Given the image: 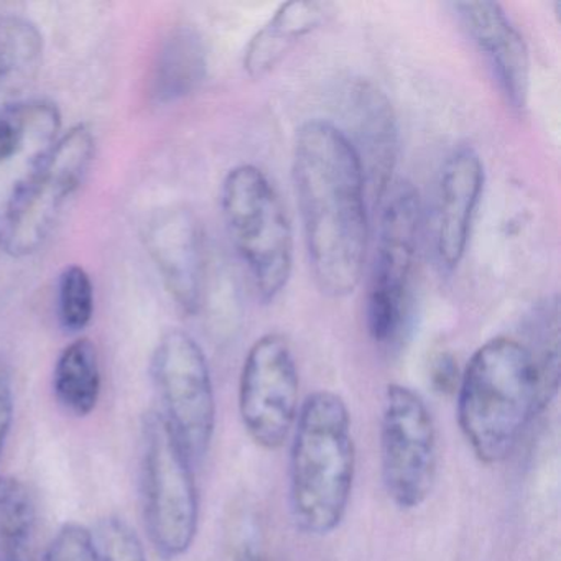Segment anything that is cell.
<instances>
[{
  "label": "cell",
  "mask_w": 561,
  "mask_h": 561,
  "mask_svg": "<svg viewBox=\"0 0 561 561\" xmlns=\"http://www.w3.org/2000/svg\"><path fill=\"white\" fill-rule=\"evenodd\" d=\"M291 175L314 284L327 297H347L363 277L369 216L363 167L344 130L323 119L301 124Z\"/></svg>",
  "instance_id": "6da1fadb"
},
{
  "label": "cell",
  "mask_w": 561,
  "mask_h": 561,
  "mask_svg": "<svg viewBox=\"0 0 561 561\" xmlns=\"http://www.w3.org/2000/svg\"><path fill=\"white\" fill-rule=\"evenodd\" d=\"M356 479V443L346 400L314 390L290 436L288 511L300 534L324 538L343 525Z\"/></svg>",
  "instance_id": "7a4b0ae2"
},
{
  "label": "cell",
  "mask_w": 561,
  "mask_h": 561,
  "mask_svg": "<svg viewBox=\"0 0 561 561\" xmlns=\"http://www.w3.org/2000/svg\"><path fill=\"white\" fill-rule=\"evenodd\" d=\"M456 416L472 455L485 466L508 459L543 410L530 350L508 336L476 350L459 379Z\"/></svg>",
  "instance_id": "3957f363"
},
{
  "label": "cell",
  "mask_w": 561,
  "mask_h": 561,
  "mask_svg": "<svg viewBox=\"0 0 561 561\" xmlns=\"http://www.w3.org/2000/svg\"><path fill=\"white\" fill-rule=\"evenodd\" d=\"M221 211L255 294L271 304L294 271V231L280 195L261 169L242 163L222 182Z\"/></svg>",
  "instance_id": "277c9868"
},
{
  "label": "cell",
  "mask_w": 561,
  "mask_h": 561,
  "mask_svg": "<svg viewBox=\"0 0 561 561\" xmlns=\"http://www.w3.org/2000/svg\"><path fill=\"white\" fill-rule=\"evenodd\" d=\"M195 468L160 413H147L140 428V501L147 537L163 561L180 560L195 545L199 528Z\"/></svg>",
  "instance_id": "5b68a950"
},
{
  "label": "cell",
  "mask_w": 561,
  "mask_h": 561,
  "mask_svg": "<svg viewBox=\"0 0 561 561\" xmlns=\"http://www.w3.org/2000/svg\"><path fill=\"white\" fill-rule=\"evenodd\" d=\"M382 199L366 320L377 344H392L402 334L409 314L422 239V203L419 192L407 182L390 186Z\"/></svg>",
  "instance_id": "8992f818"
},
{
  "label": "cell",
  "mask_w": 561,
  "mask_h": 561,
  "mask_svg": "<svg viewBox=\"0 0 561 561\" xmlns=\"http://www.w3.org/2000/svg\"><path fill=\"white\" fill-rule=\"evenodd\" d=\"M160 413L183 451L199 466L215 439L218 405L205 351L192 334L170 330L150 359Z\"/></svg>",
  "instance_id": "52a82bcc"
},
{
  "label": "cell",
  "mask_w": 561,
  "mask_h": 561,
  "mask_svg": "<svg viewBox=\"0 0 561 561\" xmlns=\"http://www.w3.org/2000/svg\"><path fill=\"white\" fill-rule=\"evenodd\" d=\"M379 448L389 501L403 512L422 507L438 474V433L425 399L402 383L383 393Z\"/></svg>",
  "instance_id": "ba28073f"
},
{
  "label": "cell",
  "mask_w": 561,
  "mask_h": 561,
  "mask_svg": "<svg viewBox=\"0 0 561 561\" xmlns=\"http://www.w3.org/2000/svg\"><path fill=\"white\" fill-rule=\"evenodd\" d=\"M300 405V374L290 343L282 334H264L249 347L239 376L244 432L259 448L277 451L290 439Z\"/></svg>",
  "instance_id": "9c48e42d"
},
{
  "label": "cell",
  "mask_w": 561,
  "mask_h": 561,
  "mask_svg": "<svg viewBox=\"0 0 561 561\" xmlns=\"http://www.w3.org/2000/svg\"><path fill=\"white\" fill-rule=\"evenodd\" d=\"M94 153L96 137L87 124H77L61 134L12 221L5 236V254L31 257L47 244L68 203L83 186Z\"/></svg>",
  "instance_id": "30bf717a"
},
{
  "label": "cell",
  "mask_w": 561,
  "mask_h": 561,
  "mask_svg": "<svg viewBox=\"0 0 561 561\" xmlns=\"http://www.w3.org/2000/svg\"><path fill=\"white\" fill-rule=\"evenodd\" d=\"M61 113L48 100L0 106V251L12 221L61 137Z\"/></svg>",
  "instance_id": "8fae6325"
},
{
  "label": "cell",
  "mask_w": 561,
  "mask_h": 561,
  "mask_svg": "<svg viewBox=\"0 0 561 561\" xmlns=\"http://www.w3.org/2000/svg\"><path fill=\"white\" fill-rule=\"evenodd\" d=\"M150 259L176 307L198 313L206 284L205 234L192 209L167 206L150 216L144 231Z\"/></svg>",
  "instance_id": "7c38bea8"
},
{
  "label": "cell",
  "mask_w": 561,
  "mask_h": 561,
  "mask_svg": "<svg viewBox=\"0 0 561 561\" xmlns=\"http://www.w3.org/2000/svg\"><path fill=\"white\" fill-rule=\"evenodd\" d=\"M484 190V165L478 150L458 146L439 170L433 208V244L443 268L461 264Z\"/></svg>",
  "instance_id": "4fadbf2b"
},
{
  "label": "cell",
  "mask_w": 561,
  "mask_h": 561,
  "mask_svg": "<svg viewBox=\"0 0 561 561\" xmlns=\"http://www.w3.org/2000/svg\"><path fill=\"white\" fill-rule=\"evenodd\" d=\"M347 113L351 137H346L363 167L366 188L370 190L374 199L382 202L392 186L400 152L399 126L392 103L376 84L359 80L347 96Z\"/></svg>",
  "instance_id": "5bb4252c"
},
{
  "label": "cell",
  "mask_w": 561,
  "mask_h": 561,
  "mask_svg": "<svg viewBox=\"0 0 561 561\" xmlns=\"http://www.w3.org/2000/svg\"><path fill=\"white\" fill-rule=\"evenodd\" d=\"M456 18L484 55L508 103L527 106L530 91V55L511 18L497 2H456Z\"/></svg>",
  "instance_id": "9a60e30c"
},
{
  "label": "cell",
  "mask_w": 561,
  "mask_h": 561,
  "mask_svg": "<svg viewBox=\"0 0 561 561\" xmlns=\"http://www.w3.org/2000/svg\"><path fill=\"white\" fill-rule=\"evenodd\" d=\"M333 14L334 5L330 2L294 0L282 4L245 48L244 70L249 77L271 73L301 38L327 24Z\"/></svg>",
  "instance_id": "2e32d148"
},
{
  "label": "cell",
  "mask_w": 561,
  "mask_h": 561,
  "mask_svg": "<svg viewBox=\"0 0 561 561\" xmlns=\"http://www.w3.org/2000/svg\"><path fill=\"white\" fill-rule=\"evenodd\" d=\"M208 57L202 35L190 27L170 32L157 55L152 96L170 104L195 93L206 78Z\"/></svg>",
  "instance_id": "e0dca14e"
},
{
  "label": "cell",
  "mask_w": 561,
  "mask_h": 561,
  "mask_svg": "<svg viewBox=\"0 0 561 561\" xmlns=\"http://www.w3.org/2000/svg\"><path fill=\"white\" fill-rule=\"evenodd\" d=\"M101 392L103 370L96 344L88 337H77L55 363V399L68 415L88 419L96 412Z\"/></svg>",
  "instance_id": "ac0fdd59"
},
{
  "label": "cell",
  "mask_w": 561,
  "mask_h": 561,
  "mask_svg": "<svg viewBox=\"0 0 561 561\" xmlns=\"http://www.w3.org/2000/svg\"><path fill=\"white\" fill-rule=\"evenodd\" d=\"M38 508L28 485L0 476V561H41Z\"/></svg>",
  "instance_id": "d6986e66"
},
{
  "label": "cell",
  "mask_w": 561,
  "mask_h": 561,
  "mask_svg": "<svg viewBox=\"0 0 561 561\" xmlns=\"http://www.w3.org/2000/svg\"><path fill=\"white\" fill-rule=\"evenodd\" d=\"M44 35L37 25L19 15L0 18V94L14 93L41 67Z\"/></svg>",
  "instance_id": "ffe728a7"
},
{
  "label": "cell",
  "mask_w": 561,
  "mask_h": 561,
  "mask_svg": "<svg viewBox=\"0 0 561 561\" xmlns=\"http://www.w3.org/2000/svg\"><path fill=\"white\" fill-rule=\"evenodd\" d=\"M530 350L540 379L541 407L557 397L560 387V308L558 297L547 298L535 308L530 321Z\"/></svg>",
  "instance_id": "44dd1931"
},
{
  "label": "cell",
  "mask_w": 561,
  "mask_h": 561,
  "mask_svg": "<svg viewBox=\"0 0 561 561\" xmlns=\"http://www.w3.org/2000/svg\"><path fill=\"white\" fill-rule=\"evenodd\" d=\"M57 313L67 333L80 334L94 317V285L81 265H68L57 285Z\"/></svg>",
  "instance_id": "7402d4cb"
},
{
  "label": "cell",
  "mask_w": 561,
  "mask_h": 561,
  "mask_svg": "<svg viewBox=\"0 0 561 561\" xmlns=\"http://www.w3.org/2000/svg\"><path fill=\"white\" fill-rule=\"evenodd\" d=\"M93 535L100 561H147L139 534L117 515L98 522Z\"/></svg>",
  "instance_id": "603a6c76"
},
{
  "label": "cell",
  "mask_w": 561,
  "mask_h": 561,
  "mask_svg": "<svg viewBox=\"0 0 561 561\" xmlns=\"http://www.w3.org/2000/svg\"><path fill=\"white\" fill-rule=\"evenodd\" d=\"M41 561H100L93 530L78 522H68L54 535Z\"/></svg>",
  "instance_id": "cb8c5ba5"
},
{
  "label": "cell",
  "mask_w": 561,
  "mask_h": 561,
  "mask_svg": "<svg viewBox=\"0 0 561 561\" xmlns=\"http://www.w3.org/2000/svg\"><path fill=\"white\" fill-rule=\"evenodd\" d=\"M229 561H271L261 535L252 528L251 524L241 525L236 531Z\"/></svg>",
  "instance_id": "d4e9b609"
},
{
  "label": "cell",
  "mask_w": 561,
  "mask_h": 561,
  "mask_svg": "<svg viewBox=\"0 0 561 561\" xmlns=\"http://www.w3.org/2000/svg\"><path fill=\"white\" fill-rule=\"evenodd\" d=\"M15 416V396L11 374L0 367V461L4 456Z\"/></svg>",
  "instance_id": "484cf974"
},
{
  "label": "cell",
  "mask_w": 561,
  "mask_h": 561,
  "mask_svg": "<svg viewBox=\"0 0 561 561\" xmlns=\"http://www.w3.org/2000/svg\"><path fill=\"white\" fill-rule=\"evenodd\" d=\"M459 373L458 360L451 354L443 353L433 360L432 364V383L436 392L455 393L458 390Z\"/></svg>",
  "instance_id": "4316f807"
}]
</instances>
